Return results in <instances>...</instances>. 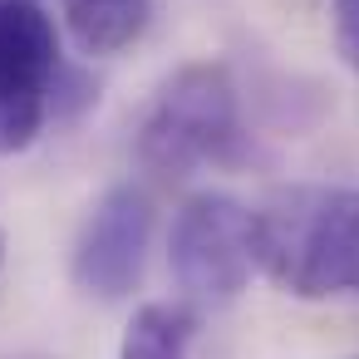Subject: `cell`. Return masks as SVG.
Wrapping results in <instances>:
<instances>
[{
    "label": "cell",
    "mask_w": 359,
    "mask_h": 359,
    "mask_svg": "<svg viewBox=\"0 0 359 359\" xmlns=\"http://www.w3.org/2000/svg\"><path fill=\"white\" fill-rule=\"evenodd\" d=\"M251 261L295 300L359 295V187H280L251 207Z\"/></svg>",
    "instance_id": "obj_1"
},
{
    "label": "cell",
    "mask_w": 359,
    "mask_h": 359,
    "mask_svg": "<svg viewBox=\"0 0 359 359\" xmlns=\"http://www.w3.org/2000/svg\"><path fill=\"white\" fill-rule=\"evenodd\" d=\"M251 158L241 89L222 60H192L163 79L138 128V163L158 182H182L197 168H236Z\"/></svg>",
    "instance_id": "obj_2"
},
{
    "label": "cell",
    "mask_w": 359,
    "mask_h": 359,
    "mask_svg": "<svg viewBox=\"0 0 359 359\" xmlns=\"http://www.w3.org/2000/svg\"><path fill=\"white\" fill-rule=\"evenodd\" d=\"M168 266L192 305H231L256 271L251 212L226 192H192L172 217Z\"/></svg>",
    "instance_id": "obj_3"
},
{
    "label": "cell",
    "mask_w": 359,
    "mask_h": 359,
    "mask_svg": "<svg viewBox=\"0 0 359 359\" xmlns=\"http://www.w3.org/2000/svg\"><path fill=\"white\" fill-rule=\"evenodd\" d=\"M60 69V30L45 6L0 0V158L25 153L45 133Z\"/></svg>",
    "instance_id": "obj_4"
},
{
    "label": "cell",
    "mask_w": 359,
    "mask_h": 359,
    "mask_svg": "<svg viewBox=\"0 0 359 359\" xmlns=\"http://www.w3.org/2000/svg\"><path fill=\"white\" fill-rule=\"evenodd\" d=\"M148 236H153V197L138 182L109 187L84 217V231L74 241V261H69L74 285L94 300L133 295L148 266Z\"/></svg>",
    "instance_id": "obj_5"
},
{
    "label": "cell",
    "mask_w": 359,
    "mask_h": 359,
    "mask_svg": "<svg viewBox=\"0 0 359 359\" xmlns=\"http://www.w3.org/2000/svg\"><path fill=\"white\" fill-rule=\"evenodd\" d=\"M148 20H153V0H65V25L74 45L94 60L138 45Z\"/></svg>",
    "instance_id": "obj_6"
},
{
    "label": "cell",
    "mask_w": 359,
    "mask_h": 359,
    "mask_svg": "<svg viewBox=\"0 0 359 359\" xmlns=\"http://www.w3.org/2000/svg\"><path fill=\"white\" fill-rule=\"evenodd\" d=\"M197 330H202V315L192 300H148L133 310L118 359H187Z\"/></svg>",
    "instance_id": "obj_7"
},
{
    "label": "cell",
    "mask_w": 359,
    "mask_h": 359,
    "mask_svg": "<svg viewBox=\"0 0 359 359\" xmlns=\"http://www.w3.org/2000/svg\"><path fill=\"white\" fill-rule=\"evenodd\" d=\"M0 261H6V236H0Z\"/></svg>",
    "instance_id": "obj_8"
}]
</instances>
